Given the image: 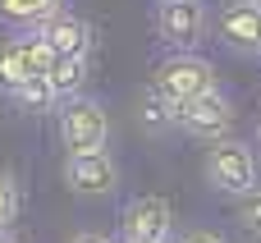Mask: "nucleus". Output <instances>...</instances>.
<instances>
[{
	"label": "nucleus",
	"mask_w": 261,
	"mask_h": 243,
	"mask_svg": "<svg viewBox=\"0 0 261 243\" xmlns=\"http://www.w3.org/2000/svg\"><path fill=\"white\" fill-rule=\"evenodd\" d=\"M138 124H142V133H170L174 129V115H170V101L156 92V87H147L142 96H138Z\"/></svg>",
	"instance_id": "obj_14"
},
{
	"label": "nucleus",
	"mask_w": 261,
	"mask_h": 243,
	"mask_svg": "<svg viewBox=\"0 0 261 243\" xmlns=\"http://www.w3.org/2000/svg\"><path fill=\"white\" fill-rule=\"evenodd\" d=\"M257 147H261V115H257Z\"/></svg>",
	"instance_id": "obj_20"
},
{
	"label": "nucleus",
	"mask_w": 261,
	"mask_h": 243,
	"mask_svg": "<svg viewBox=\"0 0 261 243\" xmlns=\"http://www.w3.org/2000/svg\"><path fill=\"white\" fill-rule=\"evenodd\" d=\"M14 216H18V184H14V175L0 170V230H9Z\"/></svg>",
	"instance_id": "obj_16"
},
{
	"label": "nucleus",
	"mask_w": 261,
	"mask_h": 243,
	"mask_svg": "<svg viewBox=\"0 0 261 243\" xmlns=\"http://www.w3.org/2000/svg\"><path fill=\"white\" fill-rule=\"evenodd\" d=\"M216 37L234 55H261V5L252 0H225L216 14Z\"/></svg>",
	"instance_id": "obj_8"
},
{
	"label": "nucleus",
	"mask_w": 261,
	"mask_h": 243,
	"mask_svg": "<svg viewBox=\"0 0 261 243\" xmlns=\"http://www.w3.org/2000/svg\"><path fill=\"white\" fill-rule=\"evenodd\" d=\"M151 23L170 51H197L206 37V5L202 0H156Z\"/></svg>",
	"instance_id": "obj_5"
},
{
	"label": "nucleus",
	"mask_w": 261,
	"mask_h": 243,
	"mask_svg": "<svg viewBox=\"0 0 261 243\" xmlns=\"http://www.w3.org/2000/svg\"><path fill=\"white\" fill-rule=\"evenodd\" d=\"M69 243H115V239H110V234H101V230H78Z\"/></svg>",
	"instance_id": "obj_18"
},
{
	"label": "nucleus",
	"mask_w": 261,
	"mask_h": 243,
	"mask_svg": "<svg viewBox=\"0 0 261 243\" xmlns=\"http://www.w3.org/2000/svg\"><path fill=\"white\" fill-rule=\"evenodd\" d=\"M60 9H64V0H0V18L14 28H28V32H37Z\"/></svg>",
	"instance_id": "obj_12"
},
{
	"label": "nucleus",
	"mask_w": 261,
	"mask_h": 243,
	"mask_svg": "<svg viewBox=\"0 0 261 243\" xmlns=\"http://www.w3.org/2000/svg\"><path fill=\"white\" fill-rule=\"evenodd\" d=\"M179 243H229V239H225V234H216V230H188Z\"/></svg>",
	"instance_id": "obj_17"
},
{
	"label": "nucleus",
	"mask_w": 261,
	"mask_h": 243,
	"mask_svg": "<svg viewBox=\"0 0 261 243\" xmlns=\"http://www.w3.org/2000/svg\"><path fill=\"white\" fill-rule=\"evenodd\" d=\"M32 37L50 51V60H55V55H92V28H87L78 14H69V9L50 14Z\"/></svg>",
	"instance_id": "obj_10"
},
{
	"label": "nucleus",
	"mask_w": 261,
	"mask_h": 243,
	"mask_svg": "<svg viewBox=\"0 0 261 243\" xmlns=\"http://www.w3.org/2000/svg\"><path fill=\"white\" fill-rule=\"evenodd\" d=\"M170 115H174V129L179 133H188V138H197V142H225V138H234L229 129H234V106H229V96L216 87V92H206V96H197V101H179V106H170Z\"/></svg>",
	"instance_id": "obj_4"
},
{
	"label": "nucleus",
	"mask_w": 261,
	"mask_h": 243,
	"mask_svg": "<svg viewBox=\"0 0 261 243\" xmlns=\"http://www.w3.org/2000/svg\"><path fill=\"white\" fill-rule=\"evenodd\" d=\"M151 87H156L170 106H179V101H197V96L216 92V64L202 60L197 51H170V55L156 64Z\"/></svg>",
	"instance_id": "obj_2"
},
{
	"label": "nucleus",
	"mask_w": 261,
	"mask_h": 243,
	"mask_svg": "<svg viewBox=\"0 0 261 243\" xmlns=\"http://www.w3.org/2000/svg\"><path fill=\"white\" fill-rule=\"evenodd\" d=\"M0 243H18V239H14V234H9V230H0Z\"/></svg>",
	"instance_id": "obj_19"
},
{
	"label": "nucleus",
	"mask_w": 261,
	"mask_h": 243,
	"mask_svg": "<svg viewBox=\"0 0 261 243\" xmlns=\"http://www.w3.org/2000/svg\"><path fill=\"white\" fill-rule=\"evenodd\" d=\"M234 225H239L248 239H261V184L252 188V193L239 198V207H234Z\"/></svg>",
	"instance_id": "obj_15"
},
{
	"label": "nucleus",
	"mask_w": 261,
	"mask_h": 243,
	"mask_svg": "<svg viewBox=\"0 0 261 243\" xmlns=\"http://www.w3.org/2000/svg\"><path fill=\"white\" fill-rule=\"evenodd\" d=\"M252 5H261V0H252Z\"/></svg>",
	"instance_id": "obj_21"
},
{
	"label": "nucleus",
	"mask_w": 261,
	"mask_h": 243,
	"mask_svg": "<svg viewBox=\"0 0 261 243\" xmlns=\"http://www.w3.org/2000/svg\"><path fill=\"white\" fill-rule=\"evenodd\" d=\"M50 69V51L37 37H9L0 41V92L9 96L14 87H23L28 78H41Z\"/></svg>",
	"instance_id": "obj_9"
},
{
	"label": "nucleus",
	"mask_w": 261,
	"mask_h": 243,
	"mask_svg": "<svg viewBox=\"0 0 261 243\" xmlns=\"http://www.w3.org/2000/svg\"><path fill=\"white\" fill-rule=\"evenodd\" d=\"M174 230V211L165 198L156 193H142L124 207V221H119V243H170Z\"/></svg>",
	"instance_id": "obj_6"
},
{
	"label": "nucleus",
	"mask_w": 261,
	"mask_h": 243,
	"mask_svg": "<svg viewBox=\"0 0 261 243\" xmlns=\"http://www.w3.org/2000/svg\"><path fill=\"white\" fill-rule=\"evenodd\" d=\"M64 184L78 198H110L119 188V161L110 152H78L64 156Z\"/></svg>",
	"instance_id": "obj_7"
},
{
	"label": "nucleus",
	"mask_w": 261,
	"mask_h": 243,
	"mask_svg": "<svg viewBox=\"0 0 261 243\" xmlns=\"http://www.w3.org/2000/svg\"><path fill=\"white\" fill-rule=\"evenodd\" d=\"M46 83L55 87L60 101L83 96V83H87V55H55L50 69H46Z\"/></svg>",
	"instance_id": "obj_11"
},
{
	"label": "nucleus",
	"mask_w": 261,
	"mask_h": 243,
	"mask_svg": "<svg viewBox=\"0 0 261 243\" xmlns=\"http://www.w3.org/2000/svg\"><path fill=\"white\" fill-rule=\"evenodd\" d=\"M9 101H14L23 115H46V110H55V106H60V96H55V87L46 83V74H41V78H28L23 87H14V92H9Z\"/></svg>",
	"instance_id": "obj_13"
},
{
	"label": "nucleus",
	"mask_w": 261,
	"mask_h": 243,
	"mask_svg": "<svg viewBox=\"0 0 261 243\" xmlns=\"http://www.w3.org/2000/svg\"><path fill=\"white\" fill-rule=\"evenodd\" d=\"M60 142L69 156L78 152H106L110 142V115L101 101L92 96H73V101H60Z\"/></svg>",
	"instance_id": "obj_3"
},
{
	"label": "nucleus",
	"mask_w": 261,
	"mask_h": 243,
	"mask_svg": "<svg viewBox=\"0 0 261 243\" xmlns=\"http://www.w3.org/2000/svg\"><path fill=\"white\" fill-rule=\"evenodd\" d=\"M202 175L216 193L225 198H243L261 184V165L257 152L243 142V138H225V142H211L206 147V161H202Z\"/></svg>",
	"instance_id": "obj_1"
}]
</instances>
